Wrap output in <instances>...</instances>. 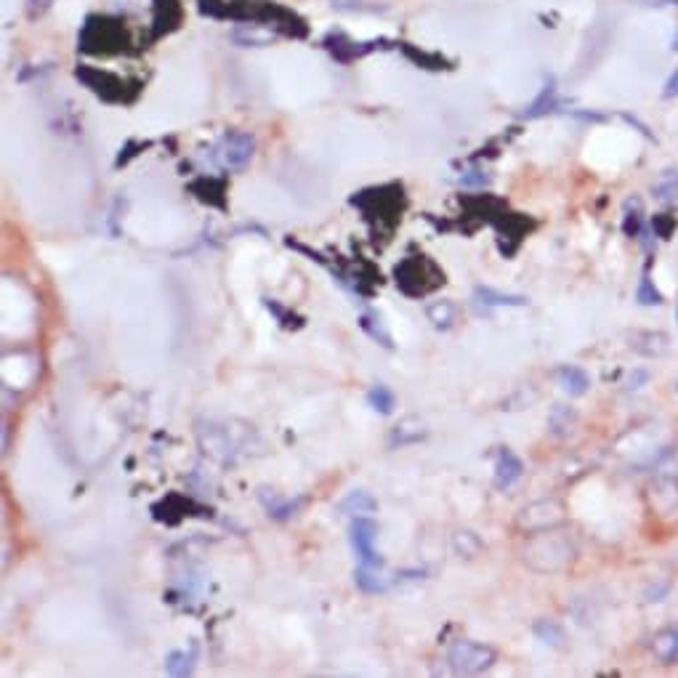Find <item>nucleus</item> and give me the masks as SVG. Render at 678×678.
<instances>
[{"label": "nucleus", "instance_id": "f257e3e1", "mask_svg": "<svg viewBox=\"0 0 678 678\" xmlns=\"http://www.w3.org/2000/svg\"><path fill=\"white\" fill-rule=\"evenodd\" d=\"M495 663V649L476 644V641H455L447 649V665L458 676H471V673L487 671Z\"/></svg>", "mask_w": 678, "mask_h": 678}, {"label": "nucleus", "instance_id": "f03ea898", "mask_svg": "<svg viewBox=\"0 0 678 678\" xmlns=\"http://www.w3.org/2000/svg\"><path fill=\"white\" fill-rule=\"evenodd\" d=\"M256 152V139L250 133L232 131L224 133L216 144V160L229 171H240L250 163V157Z\"/></svg>", "mask_w": 678, "mask_h": 678}, {"label": "nucleus", "instance_id": "7ed1b4c3", "mask_svg": "<svg viewBox=\"0 0 678 678\" xmlns=\"http://www.w3.org/2000/svg\"><path fill=\"white\" fill-rule=\"evenodd\" d=\"M375 540H378V524L370 516H354V522H351V548L357 551L359 564L383 567V559L375 551Z\"/></svg>", "mask_w": 678, "mask_h": 678}, {"label": "nucleus", "instance_id": "20e7f679", "mask_svg": "<svg viewBox=\"0 0 678 678\" xmlns=\"http://www.w3.org/2000/svg\"><path fill=\"white\" fill-rule=\"evenodd\" d=\"M524 476V463L516 458L511 450H500L498 460H495V487L498 490H508L511 484H516Z\"/></svg>", "mask_w": 678, "mask_h": 678}, {"label": "nucleus", "instance_id": "39448f33", "mask_svg": "<svg viewBox=\"0 0 678 678\" xmlns=\"http://www.w3.org/2000/svg\"><path fill=\"white\" fill-rule=\"evenodd\" d=\"M556 381H559V386L567 391L569 397H583L585 391L591 389V378H588V373H585L583 367L575 365L559 367V370H556Z\"/></svg>", "mask_w": 678, "mask_h": 678}, {"label": "nucleus", "instance_id": "423d86ee", "mask_svg": "<svg viewBox=\"0 0 678 678\" xmlns=\"http://www.w3.org/2000/svg\"><path fill=\"white\" fill-rule=\"evenodd\" d=\"M652 652L663 665H678V625H671L655 636Z\"/></svg>", "mask_w": 678, "mask_h": 678}, {"label": "nucleus", "instance_id": "0eeeda50", "mask_svg": "<svg viewBox=\"0 0 678 678\" xmlns=\"http://www.w3.org/2000/svg\"><path fill=\"white\" fill-rule=\"evenodd\" d=\"M258 500H261V506H264L266 514L272 516V519H277V522L290 519V516L296 514V508H298L296 500L280 498L277 492H269V490H258Z\"/></svg>", "mask_w": 678, "mask_h": 678}, {"label": "nucleus", "instance_id": "6e6552de", "mask_svg": "<svg viewBox=\"0 0 678 678\" xmlns=\"http://www.w3.org/2000/svg\"><path fill=\"white\" fill-rule=\"evenodd\" d=\"M375 508H378V503H375L373 495H370V492H362V490L349 492V495H346V498L338 503V511H343V514H349V516L375 514Z\"/></svg>", "mask_w": 678, "mask_h": 678}, {"label": "nucleus", "instance_id": "1a4fd4ad", "mask_svg": "<svg viewBox=\"0 0 678 678\" xmlns=\"http://www.w3.org/2000/svg\"><path fill=\"white\" fill-rule=\"evenodd\" d=\"M378 569L381 567H370V564H359V567L354 569V583H357L359 591L383 593L389 588V583L378 575Z\"/></svg>", "mask_w": 678, "mask_h": 678}, {"label": "nucleus", "instance_id": "9d476101", "mask_svg": "<svg viewBox=\"0 0 678 678\" xmlns=\"http://www.w3.org/2000/svg\"><path fill=\"white\" fill-rule=\"evenodd\" d=\"M367 405L373 407L375 413L391 415L394 413V407H397V397H394V391H391L389 386L378 383V386H373V389L367 391Z\"/></svg>", "mask_w": 678, "mask_h": 678}, {"label": "nucleus", "instance_id": "9b49d317", "mask_svg": "<svg viewBox=\"0 0 678 678\" xmlns=\"http://www.w3.org/2000/svg\"><path fill=\"white\" fill-rule=\"evenodd\" d=\"M474 298L484 306H524L527 298L524 296H508V293H498L492 288H476Z\"/></svg>", "mask_w": 678, "mask_h": 678}, {"label": "nucleus", "instance_id": "f8f14e48", "mask_svg": "<svg viewBox=\"0 0 678 678\" xmlns=\"http://www.w3.org/2000/svg\"><path fill=\"white\" fill-rule=\"evenodd\" d=\"M192 663H195V652H171V655L165 657V673L168 676H189L192 673Z\"/></svg>", "mask_w": 678, "mask_h": 678}, {"label": "nucleus", "instance_id": "ddd939ff", "mask_svg": "<svg viewBox=\"0 0 678 678\" xmlns=\"http://www.w3.org/2000/svg\"><path fill=\"white\" fill-rule=\"evenodd\" d=\"M359 328L365 330L373 341H378L381 346L391 349V336L386 333V328H383L381 317H375V314H362V317H359Z\"/></svg>", "mask_w": 678, "mask_h": 678}, {"label": "nucleus", "instance_id": "4468645a", "mask_svg": "<svg viewBox=\"0 0 678 678\" xmlns=\"http://www.w3.org/2000/svg\"><path fill=\"white\" fill-rule=\"evenodd\" d=\"M429 314V320L437 325V328H450L452 322H455V304L450 301H437V304H431L426 309Z\"/></svg>", "mask_w": 678, "mask_h": 678}, {"label": "nucleus", "instance_id": "2eb2a0df", "mask_svg": "<svg viewBox=\"0 0 678 678\" xmlns=\"http://www.w3.org/2000/svg\"><path fill=\"white\" fill-rule=\"evenodd\" d=\"M636 301H639L641 306H657L663 304V293L652 285V280H649V274H644L639 282V290H636Z\"/></svg>", "mask_w": 678, "mask_h": 678}, {"label": "nucleus", "instance_id": "dca6fc26", "mask_svg": "<svg viewBox=\"0 0 678 678\" xmlns=\"http://www.w3.org/2000/svg\"><path fill=\"white\" fill-rule=\"evenodd\" d=\"M655 195L660 197V200H673V197H678V171H668L663 179L657 181Z\"/></svg>", "mask_w": 678, "mask_h": 678}, {"label": "nucleus", "instance_id": "f3484780", "mask_svg": "<svg viewBox=\"0 0 678 678\" xmlns=\"http://www.w3.org/2000/svg\"><path fill=\"white\" fill-rule=\"evenodd\" d=\"M535 636L546 641V644H562L564 641L562 628L556 623H548V620H540V623L535 625Z\"/></svg>", "mask_w": 678, "mask_h": 678}, {"label": "nucleus", "instance_id": "a211bd4d", "mask_svg": "<svg viewBox=\"0 0 678 678\" xmlns=\"http://www.w3.org/2000/svg\"><path fill=\"white\" fill-rule=\"evenodd\" d=\"M48 3H51V0H27V6H30V14H40V11H46Z\"/></svg>", "mask_w": 678, "mask_h": 678}, {"label": "nucleus", "instance_id": "6ab92c4d", "mask_svg": "<svg viewBox=\"0 0 678 678\" xmlns=\"http://www.w3.org/2000/svg\"><path fill=\"white\" fill-rule=\"evenodd\" d=\"M665 94H668V96H676L678 94V70H676V75H673V78L668 80V86H665Z\"/></svg>", "mask_w": 678, "mask_h": 678}, {"label": "nucleus", "instance_id": "aec40b11", "mask_svg": "<svg viewBox=\"0 0 678 678\" xmlns=\"http://www.w3.org/2000/svg\"><path fill=\"white\" fill-rule=\"evenodd\" d=\"M628 229H631V224H625V232H628ZM639 232V219H633V234Z\"/></svg>", "mask_w": 678, "mask_h": 678}]
</instances>
